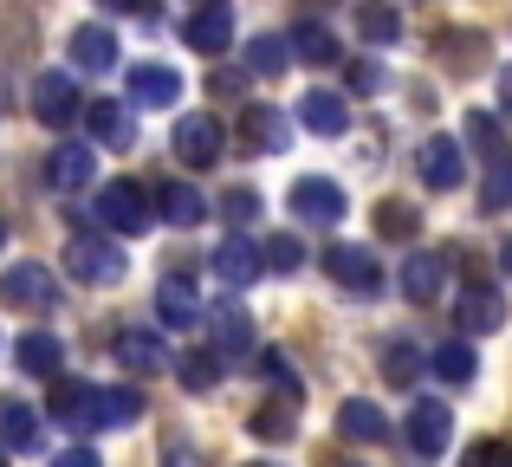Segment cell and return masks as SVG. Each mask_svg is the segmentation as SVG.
Returning a JSON list of instances; mask_svg holds the SVG:
<instances>
[{"instance_id":"1","label":"cell","mask_w":512,"mask_h":467,"mask_svg":"<svg viewBox=\"0 0 512 467\" xmlns=\"http://www.w3.org/2000/svg\"><path fill=\"white\" fill-rule=\"evenodd\" d=\"M91 221H104L111 234H143V228L156 221V202H150V189H143V182L117 176V182H104V189H98V208H91Z\"/></svg>"},{"instance_id":"2","label":"cell","mask_w":512,"mask_h":467,"mask_svg":"<svg viewBox=\"0 0 512 467\" xmlns=\"http://www.w3.org/2000/svg\"><path fill=\"white\" fill-rule=\"evenodd\" d=\"M65 266H72V279H85V286H117V279L130 273L124 247H117V240H98V234H72Z\"/></svg>"},{"instance_id":"3","label":"cell","mask_w":512,"mask_h":467,"mask_svg":"<svg viewBox=\"0 0 512 467\" xmlns=\"http://www.w3.org/2000/svg\"><path fill=\"white\" fill-rule=\"evenodd\" d=\"M0 305H20V312H39V305H59V279H52L39 260H26V266H7V273H0Z\"/></svg>"},{"instance_id":"4","label":"cell","mask_w":512,"mask_h":467,"mask_svg":"<svg viewBox=\"0 0 512 467\" xmlns=\"http://www.w3.org/2000/svg\"><path fill=\"white\" fill-rule=\"evenodd\" d=\"M415 169H422V182H428L435 195H454V189L467 182V150H461L454 137H428L422 156H415Z\"/></svg>"},{"instance_id":"5","label":"cell","mask_w":512,"mask_h":467,"mask_svg":"<svg viewBox=\"0 0 512 467\" xmlns=\"http://www.w3.org/2000/svg\"><path fill=\"white\" fill-rule=\"evenodd\" d=\"M78 104H85V98H78V85H72L65 72H39V78H33V117H39L46 130H65V124L78 117Z\"/></svg>"},{"instance_id":"6","label":"cell","mask_w":512,"mask_h":467,"mask_svg":"<svg viewBox=\"0 0 512 467\" xmlns=\"http://www.w3.org/2000/svg\"><path fill=\"white\" fill-rule=\"evenodd\" d=\"M175 156H182L188 169H214L221 163V124H214L208 111H195V117H182V124H175Z\"/></svg>"},{"instance_id":"7","label":"cell","mask_w":512,"mask_h":467,"mask_svg":"<svg viewBox=\"0 0 512 467\" xmlns=\"http://www.w3.org/2000/svg\"><path fill=\"white\" fill-rule=\"evenodd\" d=\"M325 273L338 279L344 292H376V286H383V266H376V253H370V247H350V240H338V247L325 253Z\"/></svg>"},{"instance_id":"8","label":"cell","mask_w":512,"mask_h":467,"mask_svg":"<svg viewBox=\"0 0 512 467\" xmlns=\"http://www.w3.org/2000/svg\"><path fill=\"white\" fill-rule=\"evenodd\" d=\"M292 215L312 221V228H331V221L344 215V189L325 182V176H299V182H292Z\"/></svg>"},{"instance_id":"9","label":"cell","mask_w":512,"mask_h":467,"mask_svg":"<svg viewBox=\"0 0 512 467\" xmlns=\"http://www.w3.org/2000/svg\"><path fill=\"white\" fill-rule=\"evenodd\" d=\"M260 273H266V260L247 234H227L221 247H214V279H221V286H253Z\"/></svg>"},{"instance_id":"10","label":"cell","mask_w":512,"mask_h":467,"mask_svg":"<svg viewBox=\"0 0 512 467\" xmlns=\"http://www.w3.org/2000/svg\"><path fill=\"white\" fill-rule=\"evenodd\" d=\"M182 39H188V52H227V39H234V13H227V0L188 13V20H182Z\"/></svg>"},{"instance_id":"11","label":"cell","mask_w":512,"mask_h":467,"mask_svg":"<svg viewBox=\"0 0 512 467\" xmlns=\"http://www.w3.org/2000/svg\"><path fill=\"white\" fill-rule=\"evenodd\" d=\"M441 286H448V253H409V260H402V299L435 305Z\"/></svg>"},{"instance_id":"12","label":"cell","mask_w":512,"mask_h":467,"mask_svg":"<svg viewBox=\"0 0 512 467\" xmlns=\"http://www.w3.org/2000/svg\"><path fill=\"white\" fill-rule=\"evenodd\" d=\"M409 442H415V455H441V448L454 442L448 403H415V409H409Z\"/></svg>"},{"instance_id":"13","label":"cell","mask_w":512,"mask_h":467,"mask_svg":"<svg viewBox=\"0 0 512 467\" xmlns=\"http://www.w3.org/2000/svg\"><path fill=\"white\" fill-rule=\"evenodd\" d=\"M299 124L312 130V137H344L350 130V104L338 91H305L299 98Z\"/></svg>"},{"instance_id":"14","label":"cell","mask_w":512,"mask_h":467,"mask_svg":"<svg viewBox=\"0 0 512 467\" xmlns=\"http://www.w3.org/2000/svg\"><path fill=\"white\" fill-rule=\"evenodd\" d=\"M454 318H461V331H500L506 325V299L493 286H467L461 299H454Z\"/></svg>"},{"instance_id":"15","label":"cell","mask_w":512,"mask_h":467,"mask_svg":"<svg viewBox=\"0 0 512 467\" xmlns=\"http://www.w3.org/2000/svg\"><path fill=\"white\" fill-rule=\"evenodd\" d=\"M91 169H98L91 143H59V150L46 156V182H52V189H85Z\"/></svg>"},{"instance_id":"16","label":"cell","mask_w":512,"mask_h":467,"mask_svg":"<svg viewBox=\"0 0 512 467\" xmlns=\"http://www.w3.org/2000/svg\"><path fill=\"white\" fill-rule=\"evenodd\" d=\"M182 98V78L169 72V65H137L130 72V104H143V111H163V104Z\"/></svg>"},{"instance_id":"17","label":"cell","mask_w":512,"mask_h":467,"mask_svg":"<svg viewBox=\"0 0 512 467\" xmlns=\"http://www.w3.org/2000/svg\"><path fill=\"white\" fill-rule=\"evenodd\" d=\"M72 65L78 72H111L117 65V33L111 26H78L72 33Z\"/></svg>"},{"instance_id":"18","label":"cell","mask_w":512,"mask_h":467,"mask_svg":"<svg viewBox=\"0 0 512 467\" xmlns=\"http://www.w3.org/2000/svg\"><path fill=\"white\" fill-rule=\"evenodd\" d=\"M338 435L344 442H389V416L376 403H363V396H350L338 409Z\"/></svg>"},{"instance_id":"19","label":"cell","mask_w":512,"mask_h":467,"mask_svg":"<svg viewBox=\"0 0 512 467\" xmlns=\"http://www.w3.org/2000/svg\"><path fill=\"white\" fill-rule=\"evenodd\" d=\"M156 318H163L169 331H188V325L201 318L195 286H188V279H163V286H156Z\"/></svg>"},{"instance_id":"20","label":"cell","mask_w":512,"mask_h":467,"mask_svg":"<svg viewBox=\"0 0 512 467\" xmlns=\"http://www.w3.org/2000/svg\"><path fill=\"white\" fill-rule=\"evenodd\" d=\"M78 111L91 117V137H98L104 150H130V111H124V104L91 98V104H78Z\"/></svg>"},{"instance_id":"21","label":"cell","mask_w":512,"mask_h":467,"mask_svg":"<svg viewBox=\"0 0 512 467\" xmlns=\"http://www.w3.org/2000/svg\"><path fill=\"white\" fill-rule=\"evenodd\" d=\"M143 416V396L137 390H91V429H124V422Z\"/></svg>"},{"instance_id":"22","label":"cell","mask_w":512,"mask_h":467,"mask_svg":"<svg viewBox=\"0 0 512 467\" xmlns=\"http://www.w3.org/2000/svg\"><path fill=\"white\" fill-rule=\"evenodd\" d=\"M201 318H214V344H221V357H247L253 351V318L240 312V305H214V312H201Z\"/></svg>"},{"instance_id":"23","label":"cell","mask_w":512,"mask_h":467,"mask_svg":"<svg viewBox=\"0 0 512 467\" xmlns=\"http://www.w3.org/2000/svg\"><path fill=\"white\" fill-rule=\"evenodd\" d=\"M117 364H130V370H143V377H156V370L169 364V344L156 338V331H124V338H117Z\"/></svg>"},{"instance_id":"24","label":"cell","mask_w":512,"mask_h":467,"mask_svg":"<svg viewBox=\"0 0 512 467\" xmlns=\"http://www.w3.org/2000/svg\"><path fill=\"white\" fill-rule=\"evenodd\" d=\"M357 33L370 39V46H396L402 39V7H389V0H357Z\"/></svg>"},{"instance_id":"25","label":"cell","mask_w":512,"mask_h":467,"mask_svg":"<svg viewBox=\"0 0 512 467\" xmlns=\"http://www.w3.org/2000/svg\"><path fill=\"white\" fill-rule=\"evenodd\" d=\"M150 202H156V215H163L169 228H195V221L208 215V202H201L188 182H169V189H156V195H150Z\"/></svg>"},{"instance_id":"26","label":"cell","mask_w":512,"mask_h":467,"mask_svg":"<svg viewBox=\"0 0 512 467\" xmlns=\"http://www.w3.org/2000/svg\"><path fill=\"white\" fill-rule=\"evenodd\" d=\"M13 357H20V370L26 377H59V338H52V331H26L20 344H13Z\"/></svg>"},{"instance_id":"27","label":"cell","mask_w":512,"mask_h":467,"mask_svg":"<svg viewBox=\"0 0 512 467\" xmlns=\"http://www.w3.org/2000/svg\"><path fill=\"white\" fill-rule=\"evenodd\" d=\"M39 442V416L20 396H0V448H33Z\"/></svg>"},{"instance_id":"28","label":"cell","mask_w":512,"mask_h":467,"mask_svg":"<svg viewBox=\"0 0 512 467\" xmlns=\"http://www.w3.org/2000/svg\"><path fill=\"white\" fill-rule=\"evenodd\" d=\"M175 377H182L188 396H208L214 383H221V351H188V357H169Z\"/></svg>"},{"instance_id":"29","label":"cell","mask_w":512,"mask_h":467,"mask_svg":"<svg viewBox=\"0 0 512 467\" xmlns=\"http://www.w3.org/2000/svg\"><path fill=\"white\" fill-rule=\"evenodd\" d=\"M46 416H59V422H85V416H91V383H72V377H52V396H46Z\"/></svg>"},{"instance_id":"30","label":"cell","mask_w":512,"mask_h":467,"mask_svg":"<svg viewBox=\"0 0 512 467\" xmlns=\"http://www.w3.org/2000/svg\"><path fill=\"white\" fill-rule=\"evenodd\" d=\"M292 409H299V396H273L266 409H253V422H247V429L260 435V442H286V435L299 429V422H292Z\"/></svg>"},{"instance_id":"31","label":"cell","mask_w":512,"mask_h":467,"mask_svg":"<svg viewBox=\"0 0 512 467\" xmlns=\"http://www.w3.org/2000/svg\"><path fill=\"white\" fill-rule=\"evenodd\" d=\"M240 143H247V150H266V156H273L279 143H286V124H279L266 104H253V111L240 117Z\"/></svg>"},{"instance_id":"32","label":"cell","mask_w":512,"mask_h":467,"mask_svg":"<svg viewBox=\"0 0 512 467\" xmlns=\"http://www.w3.org/2000/svg\"><path fill=\"white\" fill-rule=\"evenodd\" d=\"M286 46L299 52L305 65H331V59H338V39H331L318 20H299V26H292V39H286Z\"/></svg>"},{"instance_id":"33","label":"cell","mask_w":512,"mask_h":467,"mask_svg":"<svg viewBox=\"0 0 512 467\" xmlns=\"http://www.w3.org/2000/svg\"><path fill=\"white\" fill-rule=\"evenodd\" d=\"M474 364H480V357H474V344H441V351H435V377L441 383H454V390H467V383H474Z\"/></svg>"},{"instance_id":"34","label":"cell","mask_w":512,"mask_h":467,"mask_svg":"<svg viewBox=\"0 0 512 467\" xmlns=\"http://www.w3.org/2000/svg\"><path fill=\"white\" fill-rule=\"evenodd\" d=\"M247 65H253V72H260V78H279V72H286V65H292V46H286V39H279V33H260V39H253V46H247Z\"/></svg>"},{"instance_id":"35","label":"cell","mask_w":512,"mask_h":467,"mask_svg":"<svg viewBox=\"0 0 512 467\" xmlns=\"http://www.w3.org/2000/svg\"><path fill=\"white\" fill-rule=\"evenodd\" d=\"M376 234H383V240H415V234H422V208L383 202V208H376Z\"/></svg>"},{"instance_id":"36","label":"cell","mask_w":512,"mask_h":467,"mask_svg":"<svg viewBox=\"0 0 512 467\" xmlns=\"http://www.w3.org/2000/svg\"><path fill=\"white\" fill-rule=\"evenodd\" d=\"M253 370H260V377L273 383L279 396H305V383H299V370H292L286 351H260V364H253Z\"/></svg>"},{"instance_id":"37","label":"cell","mask_w":512,"mask_h":467,"mask_svg":"<svg viewBox=\"0 0 512 467\" xmlns=\"http://www.w3.org/2000/svg\"><path fill=\"white\" fill-rule=\"evenodd\" d=\"M480 208H487V215H506V208H512V156H500L493 176L480 182Z\"/></svg>"},{"instance_id":"38","label":"cell","mask_w":512,"mask_h":467,"mask_svg":"<svg viewBox=\"0 0 512 467\" xmlns=\"http://www.w3.org/2000/svg\"><path fill=\"white\" fill-rule=\"evenodd\" d=\"M383 377L389 383H415L422 377V351H415V344H389L383 351Z\"/></svg>"},{"instance_id":"39","label":"cell","mask_w":512,"mask_h":467,"mask_svg":"<svg viewBox=\"0 0 512 467\" xmlns=\"http://www.w3.org/2000/svg\"><path fill=\"white\" fill-rule=\"evenodd\" d=\"M260 260L273 266V273H299L305 247H299V240H292V234H273V240H266V247H260Z\"/></svg>"},{"instance_id":"40","label":"cell","mask_w":512,"mask_h":467,"mask_svg":"<svg viewBox=\"0 0 512 467\" xmlns=\"http://www.w3.org/2000/svg\"><path fill=\"white\" fill-rule=\"evenodd\" d=\"M441 52H448V65H454V72H474L480 33H441Z\"/></svg>"},{"instance_id":"41","label":"cell","mask_w":512,"mask_h":467,"mask_svg":"<svg viewBox=\"0 0 512 467\" xmlns=\"http://www.w3.org/2000/svg\"><path fill=\"white\" fill-rule=\"evenodd\" d=\"M461 467H512V442H474L461 455Z\"/></svg>"},{"instance_id":"42","label":"cell","mask_w":512,"mask_h":467,"mask_svg":"<svg viewBox=\"0 0 512 467\" xmlns=\"http://www.w3.org/2000/svg\"><path fill=\"white\" fill-rule=\"evenodd\" d=\"M221 208H227V221H234V228H247V221L260 215V195H253V189H234Z\"/></svg>"},{"instance_id":"43","label":"cell","mask_w":512,"mask_h":467,"mask_svg":"<svg viewBox=\"0 0 512 467\" xmlns=\"http://www.w3.org/2000/svg\"><path fill=\"white\" fill-rule=\"evenodd\" d=\"M208 98H247V72H208Z\"/></svg>"},{"instance_id":"44","label":"cell","mask_w":512,"mask_h":467,"mask_svg":"<svg viewBox=\"0 0 512 467\" xmlns=\"http://www.w3.org/2000/svg\"><path fill=\"white\" fill-rule=\"evenodd\" d=\"M467 143H480V150H500V124H493L487 111H474V117H467Z\"/></svg>"},{"instance_id":"45","label":"cell","mask_w":512,"mask_h":467,"mask_svg":"<svg viewBox=\"0 0 512 467\" xmlns=\"http://www.w3.org/2000/svg\"><path fill=\"white\" fill-rule=\"evenodd\" d=\"M59 467H104V461L91 455V448H65V455H59Z\"/></svg>"},{"instance_id":"46","label":"cell","mask_w":512,"mask_h":467,"mask_svg":"<svg viewBox=\"0 0 512 467\" xmlns=\"http://www.w3.org/2000/svg\"><path fill=\"white\" fill-rule=\"evenodd\" d=\"M104 7H117V13H156V0H104Z\"/></svg>"},{"instance_id":"47","label":"cell","mask_w":512,"mask_h":467,"mask_svg":"<svg viewBox=\"0 0 512 467\" xmlns=\"http://www.w3.org/2000/svg\"><path fill=\"white\" fill-rule=\"evenodd\" d=\"M500 98H506V111H512V72H500Z\"/></svg>"},{"instance_id":"48","label":"cell","mask_w":512,"mask_h":467,"mask_svg":"<svg viewBox=\"0 0 512 467\" xmlns=\"http://www.w3.org/2000/svg\"><path fill=\"white\" fill-rule=\"evenodd\" d=\"M500 266H506V279H512V240H506V247H500Z\"/></svg>"},{"instance_id":"49","label":"cell","mask_w":512,"mask_h":467,"mask_svg":"<svg viewBox=\"0 0 512 467\" xmlns=\"http://www.w3.org/2000/svg\"><path fill=\"white\" fill-rule=\"evenodd\" d=\"M169 467H188V455H182V448H169Z\"/></svg>"},{"instance_id":"50","label":"cell","mask_w":512,"mask_h":467,"mask_svg":"<svg viewBox=\"0 0 512 467\" xmlns=\"http://www.w3.org/2000/svg\"><path fill=\"white\" fill-rule=\"evenodd\" d=\"M0 111H7V72H0Z\"/></svg>"},{"instance_id":"51","label":"cell","mask_w":512,"mask_h":467,"mask_svg":"<svg viewBox=\"0 0 512 467\" xmlns=\"http://www.w3.org/2000/svg\"><path fill=\"white\" fill-rule=\"evenodd\" d=\"M0 247H7V221H0Z\"/></svg>"},{"instance_id":"52","label":"cell","mask_w":512,"mask_h":467,"mask_svg":"<svg viewBox=\"0 0 512 467\" xmlns=\"http://www.w3.org/2000/svg\"><path fill=\"white\" fill-rule=\"evenodd\" d=\"M195 7H214V0H195Z\"/></svg>"},{"instance_id":"53","label":"cell","mask_w":512,"mask_h":467,"mask_svg":"<svg viewBox=\"0 0 512 467\" xmlns=\"http://www.w3.org/2000/svg\"><path fill=\"white\" fill-rule=\"evenodd\" d=\"M0 467H7V448H0Z\"/></svg>"}]
</instances>
